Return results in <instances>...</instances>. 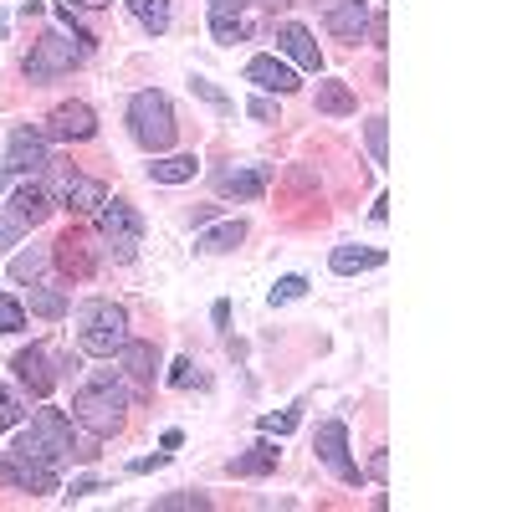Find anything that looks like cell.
<instances>
[{
	"label": "cell",
	"mask_w": 512,
	"mask_h": 512,
	"mask_svg": "<svg viewBox=\"0 0 512 512\" xmlns=\"http://www.w3.org/2000/svg\"><path fill=\"white\" fill-rule=\"evenodd\" d=\"M123 410H128V384L118 379V369H98L82 390L72 395V420L93 436H113L123 425Z\"/></svg>",
	"instance_id": "6da1fadb"
},
{
	"label": "cell",
	"mask_w": 512,
	"mask_h": 512,
	"mask_svg": "<svg viewBox=\"0 0 512 512\" xmlns=\"http://www.w3.org/2000/svg\"><path fill=\"white\" fill-rule=\"evenodd\" d=\"M77 344H82V354H93V359H113L128 344V313L118 303H108V297L82 303L77 308Z\"/></svg>",
	"instance_id": "7a4b0ae2"
},
{
	"label": "cell",
	"mask_w": 512,
	"mask_h": 512,
	"mask_svg": "<svg viewBox=\"0 0 512 512\" xmlns=\"http://www.w3.org/2000/svg\"><path fill=\"white\" fill-rule=\"evenodd\" d=\"M11 451H21V456H36V461H47V466H62L67 456H82L77 451V441H72V420L62 415V410H41L26 431L16 436V446Z\"/></svg>",
	"instance_id": "3957f363"
},
{
	"label": "cell",
	"mask_w": 512,
	"mask_h": 512,
	"mask_svg": "<svg viewBox=\"0 0 512 512\" xmlns=\"http://www.w3.org/2000/svg\"><path fill=\"white\" fill-rule=\"evenodd\" d=\"M128 134H134L149 154H164L169 144H175L180 123H175V108H169L164 93H134V103H128Z\"/></svg>",
	"instance_id": "277c9868"
},
{
	"label": "cell",
	"mask_w": 512,
	"mask_h": 512,
	"mask_svg": "<svg viewBox=\"0 0 512 512\" xmlns=\"http://www.w3.org/2000/svg\"><path fill=\"white\" fill-rule=\"evenodd\" d=\"M88 57H93V52L82 47V41H72L67 31H47V36H36V47H31V57H26V77H31V82H52V77L82 67Z\"/></svg>",
	"instance_id": "5b68a950"
},
{
	"label": "cell",
	"mask_w": 512,
	"mask_h": 512,
	"mask_svg": "<svg viewBox=\"0 0 512 512\" xmlns=\"http://www.w3.org/2000/svg\"><path fill=\"white\" fill-rule=\"evenodd\" d=\"M98 236L108 241V251L118 256V262H134L139 241H144V216L128 200H103L98 205Z\"/></svg>",
	"instance_id": "8992f818"
},
{
	"label": "cell",
	"mask_w": 512,
	"mask_h": 512,
	"mask_svg": "<svg viewBox=\"0 0 512 512\" xmlns=\"http://www.w3.org/2000/svg\"><path fill=\"white\" fill-rule=\"evenodd\" d=\"M318 461H323L344 487H359V482H364L359 461L349 456V425H344V420H323V425H318Z\"/></svg>",
	"instance_id": "52a82bcc"
},
{
	"label": "cell",
	"mask_w": 512,
	"mask_h": 512,
	"mask_svg": "<svg viewBox=\"0 0 512 512\" xmlns=\"http://www.w3.org/2000/svg\"><path fill=\"white\" fill-rule=\"evenodd\" d=\"M47 169H52V164H47ZM47 195H52V205H67V210H98V205L108 200V190H103L98 180H88V175H77L72 164H57V169H52Z\"/></svg>",
	"instance_id": "ba28073f"
},
{
	"label": "cell",
	"mask_w": 512,
	"mask_h": 512,
	"mask_svg": "<svg viewBox=\"0 0 512 512\" xmlns=\"http://www.w3.org/2000/svg\"><path fill=\"white\" fill-rule=\"evenodd\" d=\"M0 482L16 487V492L41 497V492H57V466L36 461V456H21V451H6L0 456Z\"/></svg>",
	"instance_id": "9c48e42d"
},
{
	"label": "cell",
	"mask_w": 512,
	"mask_h": 512,
	"mask_svg": "<svg viewBox=\"0 0 512 512\" xmlns=\"http://www.w3.org/2000/svg\"><path fill=\"white\" fill-rule=\"evenodd\" d=\"M41 134L57 139V144H88L98 134V113L88 103H57L47 113V128H41Z\"/></svg>",
	"instance_id": "30bf717a"
},
{
	"label": "cell",
	"mask_w": 512,
	"mask_h": 512,
	"mask_svg": "<svg viewBox=\"0 0 512 512\" xmlns=\"http://www.w3.org/2000/svg\"><path fill=\"white\" fill-rule=\"evenodd\" d=\"M11 369H16V379L26 384V390H31L36 400H47V395L57 390V369H52V354L41 349V344L21 349V354L11 359Z\"/></svg>",
	"instance_id": "8fae6325"
},
{
	"label": "cell",
	"mask_w": 512,
	"mask_h": 512,
	"mask_svg": "<svg viewBox=\"0 0 512 512\" xmlns=\"http://www.w3.org/2000/svg\"><path fill=\"white\" fill-rule=\"evenodd\" d=\"M52 159H47V134L41 128H16L11 134V149H6V169L16 175H41Z\"/></svg>",
	"instance_id": "7c38bea8"
},
{
	"label": "cell",
	"mask_w": 512,
	"mask_h": 512,
	"mask_svg": "<svg viewBox=\"0 0 512 512\" xmlns=\"http://www.w3.org/2000/svg\"><path fill=\"white\" fill-rule=\"evenodd\" d=\"M52 262H57L67 277H93V267H98L93 236H88V231H67V236H57V246H52Z\"/></svg>",
	"instance_id": "4fadbf2b"
},
{
	"label": "cell",
	"mask_w": 512,
	"mask_h": 512,
	"mask_svg": "<svg viewBox=\"0 0 512 512\" xmlns=\"http://www.w3.org/2000/svg\"><path fill=\"white\" fill-rule=\"evenodd\" d=\"M246 82H251V88H262V93H277V98H287V93L303 88V82H297V72H292L282 57H251V62H246Z\"/></svg>",
	"instance_id": "5bb4252c"
},
{
	"label": "cell",
	"mask_w": 512,
	"mask_h": 512,
	"mask_svg": "<svg viewBox=\"0 0 512 512\" xmlns=\"http://www.w3.org/2000/svg\"><path fill=\"white\" fill-rule=\"evenodd\" d=\"M323 21L333 36H344V41H359L369 31V0H328L323 6Z\"/></svg>",
	"instance_id": "9a60e30c"
},
{
	"label": "cell",
	"mask_w": 512,
	"mask_h": 512,
	"mask_svg": "<svg viewBox=\"0 0 512 512\" xmlns=\"http://www.w3.org/2000/svg\"><path fill=\"white\" fill-rule=\"evenodd\" d=\"M272 180V164H246V169H221L216 175V195H236V200H256Z\"/></svg>",
	"instance_id": "2e32d148"
},
{
	"label": "cell",
	"mask_w": 512,
	"mask_h": 512,
	"mask_svg": "<svg viewBox=\"0 0 512 512\" xmlns=\"http://www.w3.org/2000/svg\"><path fill=\"white\" fill-rule=\"evenodd\" d=\"M277 41H282V52L303 67V72H323V52H318V41H313V31L308 26H297V21H287L282 31H277Z\"/></svg>",
	"instance_id": "e0dca14e"
},
{
	"label": "cell",
	"mask_w": 512,
	"mask_h": 512,
	"mask_svg": "<svg viewBox=\"0 0 512 512\" xmlns=\"http://www.w3.org/2000/svg\"><path fill=\"white\" fill-rule=\"evenodd\" d=\"M118 369L134 379V384H154V374H159V349H154V344H139V338H128V344L118 349Z\"/></svg>",
	"instance_id": "ac0fdd59"
},
{
	"label": "cell",
	"mask_w": 512,
	"mask_h": 512,
	"mask_svg": "<svg viewBox=\"0 0 512 512\" xmlns=\"http://www.w3.org/2000/svg\"><path fill=\"white\" fill-rule=\"evenodd\" d=\"M11 210L21 216V226H41V221H47V216H52L57 205H52L47 185H36V180H31V185H21V190L11 195Z\"/></svg>",
	"instance_id": "d6986e66"
},
{
	"label": "cell",
	"mask_w": 512,
	"mask_h": 512,
	"mask_svg": "<svg viewBox=\"0 0 512 512\" xmlns=\"http://www.w3.org/2000/svg\"><path fill=\"white\" fill-rule=\"evenodd\" d=\"M374 267H384V251L379 246H333V272L338 277L374 272Z\"/></svg>",
	"instance_id": "ffe728a7"
},
{
	"label": "cell",
	"mask_w": 512,
	"mask_h": 512,
	"mask_svg": "<svg viewBox=\"0 0 512 512\" xmlns=\"http://www.w3.org/2000/svg\"><path fill=\"white\" fill-rule=\"evenodd\" d=\"M277 446L272 441H256L251 451H241L236 461H231V477H267V472H277Z\"/></svg>",
	"instance_id": "44dd1931"
},
{
	"label": "cell",
	"mask_w": 512,
	"mask_h": 512,
	"mask_svg": "<svg viewBox=\"0 0 512 512\" xmlns=\"http://www.w3.org/2000/svg\"><path fill=\"white\" fill-rule=\"evenodd\" d=\"M195 154H164V159H154L149 164V180H159V185H185V180H195Z\"/></svg>",
	"instance_id": "7402d4cb"
},
{
	"label": "cell",
	"mask_w": 512,
	"mask_h": 512,
	"mask_svg": "<svg viewBox=\"0 0 512 512\" xmlns=\"http://www.w3.org/2000/svg\"><path fill=\"white\" fill-rule=\"evenodd\" d=\"M354 108H359V98H354L349 82H318V113H328V118H349Z\"/></svg>",
	"instance_id": "603a6c76"
},
{
	"label": "cell",
	"mask_w": 512,
	"mask_h": 512,
	"mask_svg": "<svg viewBox=\"0 0 512 512\" xmlns=\"http://www.w3.org/2000/svg\"><path fill=\"white\" fill-rule=\"evenodd\" d=\"M128 11H134V21H139L149 36H164L169 21H175V6H169V0H128Z\"/></svg>",
	"instance_id": "cb8c5ba5"
},
{
	"label": "cell",
	"mask_w": 512,
	"mask_h": 512,
	"mask_svg": "<svg viewBox=\"0 0 512 512\" xmlns=\"http://www.w3.org/2000/svg\"><path fill=\"white\" fill-rule=\"evenodd\" d=\"M241 241H246V221H221V226H210V231L195 236V246L210 251V256H216V251H236Z\"/></svg>",
	"instance_id": "d4e9b609"
},
{
	"label": "cell",
	"mask_w": 512,
	"mask_h": 512,
	"mask_svg": "<svg viewBox=\"0 0 512 512\" xmlns=\"http://www.w3.org/2000/svg\"><path fill=\"white\" fill-rule=\"evenodd\" d=\"M31 287V313H41V318H62L67 313V292L62 287H52V282H26Z\"/></svg>",
	"instance_id": "484cf974"
},
{
	"label": "cell",
	"mask_w": 512,
	"mask_h": 512,
	"mask_svg": "<svg viewBox=\"0 0 512 512\" xmlns=\"http://www.w3.org/2000/svg\"><path fill=\"white\" fill-rule=\"evenodd\" d=\"M47 267H52V251L47 246H31V251H21L16 262H11V277L16 282H41V277H47Z\"/></svg>",
	"instance_id": "4316f807"
},
{
	"label": "cell",
	"mask_w": 512,
	"mask_h": 512,
	"mask_svg": "<svg viewBox=\"0 0 512 512\" xmlns=\"http://www.w3.org/2000/svg\"><path fill=\"white\" fill-rule=\"evenodd\" d=\"M364 139H369V159H374V164L390 159V128H384V118H369V123H364Z\"/></svg>",
	"instance_id": "83f0119b"
},
{
	"label": "cell",
	"mask_w": 512,
	"mask_h": 512,
	"mask_svg": "<svg viewBox=\"0 0 512 512\" xmlns=\"http://www.w3.org/2000/svg\"><path fill=\"white\" fill-rule=\"evenodd\" d=\"M210 36H216L221 47H231V41H246V21H241V16H210Z\"/></svg>",
	"instance_id": "f1b7e54d"
},
{
	"label": "cell",
	"mask_w": 512,
	"mask_h": 512,
	"mask_svg": "<svg viewBox=\"0 0 512 512\" xmlns=\"http://www.w3.org/2000/svg\"><path fill=\"white\" fill-rule=\"evenodd\" d=\"M154 507H159V512H190V507H195V512H205V507H210V497H205V492H175V497H159Z\"/></svg>",
	"instance_id": "f546056e"
},
{
	"label": "cell",
	"mask_w": 512,
	"mask_h": 512,
	"mask_svg": "<svg viewBox=\"0 0 512 512\" xmlns=\"http://www.w3.org/2000/svg\"><path fill=\"white\" fill-rule=\"evenodd\" d=\"M21 328H26V308L0 292V333H21Z\"/></svg>",
	"instance_id": "4dcf8cb0"
},
{
	"label": "cell",
	"mask_w": 512,
	"mask_h": 512,
	"mask_svg": "<svg viewBox=\"0 0 512 512\" xmlns=\"http://www.w3.org/2000/svg\"><path fill=\"white\" fill-rule=\"evenodd\" d=\"M303 292H308V277H297V272H292V277H282V282L272 287V308H282V303H297Z\"/></svg>",
	"instance_id": "1f68e13d"
},
{
	"label": "cell",
	"mask_w": 512,
	"mask_h": 512,
	"mask_svg": "<svg viewBox=\"0 0 512 512\" xmlns=\"http://www.w3.org/2000/svg\"><path fill=\"white\" fill-rule=\"evenodd\" d=\"M21 400H16V390H0V431H11V425H21Z\"/></svg>",
	"instance_id": "d6a6232c"
},
{
	"label": "cell",
	"mask_w": 512,
	"mask_h": 512,
	"mask_svg": "<svg viewBox=\"0 0 512 512\" xmlns=\"http://www.w3.org/2000/svg\"><path fill=\"white\" fill-rule=\"evenodd\" d=\"M169 384H175V390H190V384H200L195 359H175V364H169Z\"/></svg>",
	"instance_id": "836d02e7"
},
{
	"label": "cell",
	"mask_w": 512,
	"mask_h": 512,
	"mask_svg": "<svg viewBox=\"0 0 512 512\" xmlns=\"http://www.w3.org/2000/svg\"><path fill=\"white\" fill-rule=\"evenodd\" d=\"M262 431H267V436H287V431H297V410H282V415H262Z\"/></svg>",
	"instance_id": "e575fe53"
},
{
	"label": "cell",
	"mask_w": 512,
	"mask_h": 512,
	"mask_svg": "<svg viewBox=\"0 0 512 512\" xmlns=\"http://www.w3.org/2000/svg\"><path fill=\"white\" fill-rule=\"evenodd\" d=\"M190 88H195V93H200V98H205V103H210V108H221V113H226V108H231V103H226V98H221V93H216V82H205V77H195V82H190Z\"/></svg>",
	"instance_id": "d590c367"
},
{
	"label": "cell",
	"mask_w": 512,
	"mask_h": 512,
	"mask_svg": "<svg viewBox=\"0 0 512 512\" xmlns=\"http://www.w3.org/2000/svg\"><path fill=\"white\" fill-rule=\"evenodd\" d=\"M246 113H251L256 123H272V118H277V103H272V98H251V103H246Z\"/></svg>",
	"instance_id": "8d00e7d4"
},
{
	"label": "cell",
	"mask_w": 512,
	"mask_h": 512,
	"mask_svg": "<svg viewBox=\"0 0 512 512\" xmlns=\"http://www.w3.org/2000/svg\"><path fill=\"white\" fill-rule=\"evenodd\" d=\"M21 231H26V226H21V216H16V210H11V216H0V246H11Z\"/></svg>",
	"instance_id": "74e56055"
},
{
	"label": "cell",
	"mask_w": 512,
	"mask_h": 512,
	"mask_svg": "<svg viewBox=\"0 0 512 512\" xmlns=\"http://www.w3.org/2000/svg\"><path fill=\"white\" fill-rule=\"evenodd\" d=\"M246 0H210V16H241Z\"/></svg>",
	"instance_id": "f35d334b"
},
{
	"label": "cell",
	"mask_w": 512,
	"mask_h": 512,
	"mask_svg": "<svg viewBox=\"0 0 512 512\" xmlns=\"http://www.w3.org/2000/svg\"><path fill=\"white\" fill-rule=\"evenodd\" d=\"M369 36H374V47H384V36H390V21H384V11L369 16Z\"/></svg>",
	"instance_id": "ab89813d"
},
{
	"label": "cell",
	"mask_w": 512,
	"mask_h": 512,
	"mask_svg": "<svg viewBox=\"0 0 512 512\" xmlns=\"http://www.w3.org/2000/svg\"><path fill=\"white\" fill-rule=\"evenodd\" d=\"M169 461V451H159V456H144V461H134V472H154V466H164Z\"/></svg>",
	"instance_id": "60d3db41"
},
{
	"label": "cell",
	"mask_w": 512,
	"mask_h": 512,
	"mask_svg": "<svg viewBox=\"0 0 512 512\" xmlns=\"http://www.w3.org/2000/svg\"><path fill=\"white\" fill-rule=\"evenodd\" d=\"M384 472H390V456L374 451V461H369V477H384Z\"/></svg>",
	"instance_id": "b9f144b4"
},
{
	"label": "cell",
	"mask_w": 512,
	"mask_h": 512,
	"mask_svg": "<svg viewBox=\"0 0 512 512\" xmlns=\"http://www.w3.org/2000/svg\"><path fill=\"white\" fill-rule=\"evenodd\" d=\"M88 492H98V477H82V482H72V497H88Z\"/></svg>",
	"instance_id": "7bdbcfd3"
},
{
	"label": "cell",
	"mask_w": 512,
	"mask_h": 512,
	"mask_svg": "<svg viewBox=\"0 0 512 512\" xmlns=\"http://www.w3.org/2000/svg\"><path fill=\"white\" fill-rule=\"evenodd\" d=\"M67 6H82V11H108L113 0H67Z\"/></svg>",
	"instance_id": "ee69618b"
},
{
	"label": "cell",
	"mask_w": 512,
	"mask_h": 512,
	"mask_svg": "<svg viewBox=\"0 0 512 512\" xmlns=\"http://www.w3.org/2000/svg\"><path fill=\"white\" fill-rule=\"evenodd\" d=\"M267 6H272V11H287V6H292V0H267Z\"/></svg>",
	"instance_id": "f6af8a7d"
},
{
	"label": "cell",
	"mask_w": 512,
	"mask_h": 512,
	"mask_svg": "<svg viewBox=\"0 0 512 512\" xmlns=\"http://www.w3.org/2000/svg\"><path fill=\"white\" fill-rule=\"evenodd\" d=\"M6 180H11V169H0V190H6Z\"/></svg>",
	"instance_id": "bcb514c9"
}]
</instances>
